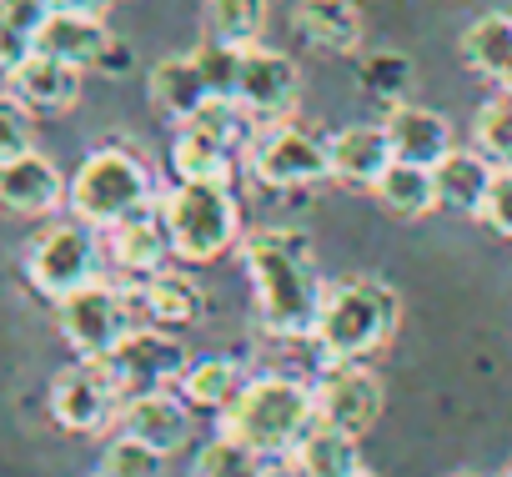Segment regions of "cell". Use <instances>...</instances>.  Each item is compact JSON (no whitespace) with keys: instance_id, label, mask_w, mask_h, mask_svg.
Returning <instances> with one entry per match:
<instances>
[{"instance_id":"1","label":"cell","mask_w":512,"mask_h":477,"mask_svg":"<svg viewBox=\"0 0 512 477\" xmlns=\"http://www.w3.org/2000/svg\"><path fill=\"white\" fill-rule=\"evenodd\" d=\"M241 267L256 287V317L272 337H312L327 287L312 262L307 231L292 226H262L241 236Z\"/></svg>"},{"instance_id":"2","label":"cell","mask_w":512,"mask_h":477,"mask_svg":"<svg viewBox=\"0 0 512 477\" xmlns=\"http://www.w3.org/2000/svg\"><path fill=\"white\" fill-rule=\"evenodd\" d=\"M312 422H317V392L282 372L246 377L236 402L221 407V432L256 447L262 457H292Z\"/></svg>"},{"instance_id":"3","label":"cell","mask_w":512,"mask_h":477,"mask_svg":"<svg viewBox=\"0 0 512 477\" xmlns=\"http://www.w3.org/2000/svg\"><path fill=\"white\" fill-rule=\"evenodd\" d=\"M397 317H402V302L387 282L342 277L337 287H327L312 342L322 362H367L372 352L387 347V337L397 332Z\"/></svg>"},{"instance_id":"4","label":"cell","mask_w":512,"mask_h":477,"mask_svg":"<svg viewBox=\"0 0 512 477\" xmlns=\"http://www.w3.org/2000/svg\"><path fill=\"white\" fill-rule=\"evenodd\" d=\"M161 216L171 231V252L191 267L221 262L241 236V206L221 181H176L161 196Z\"/></svg>"},{"instance_id":"5","label":"cell","mask_w":512,"mask_h":477,"mask_svg":"<svg viewBox=\"0 0 512 477\" xmlns=\"http://www.w3.org/2000/svg\"><path fill=\"white\" fill-rule=\"evenodd\" d=\"M66 201H71L76 221L106 231V226H116V221H126V216L151 206V171H146V161L136 151L101 146V151H91L81 161Z\"/></svg>"},{"instance_id":"6","label":"cell","mask_w":512,"mask_h":477,"mask_svg":"<svg viewBox=\"0 0 512 477\" xmlns=\"http://www.w3.org/2000/svg\"><path fill=\"white\" fill-rule=\"evenodd\" d=\"M246 171L272 191H297L332 176V156H327V141H317L312 131L292 121H267L246 141Z\"/></svg>"},{"instance_id":"7","label":"cell","mask_w":512,"mask_h":477,"mask_svg":"<svg viewBox=\"0 0 512 477\" xmlns=\"http://www.w3.org/2000/svg\"><path fill=\"white\" fill-rule=\"evenodd\" d=\"M26 282L46 297L61 302L76 287L96 282V236L86 221H56L26 247Z\"/></svg>"},{"instance_id":"8","label":"cell","mask_w":512,"mask_h":477,"mask_svg":"<svg viewBox=\"0 0 512 477\" xmlns=\"http://www.w3.org/2000/svg\"><path fill=\"white\" fill-rule=\"evenodd\" d=\"M136 302L106 282H86L76 287L71 297L56 302V322H61V337L76 347V357H111L116 342L136 327Z\"/></svg>"},{"instance_id":"9","label":"cell","mask_w":512,"mask_h":477,"mask_svg":"<svg viewBox=\"0 0 512 477\" xmlns=\"http://www.w3.org/2000/svg\"><path fill=\"white\" fill-rule=\"evenodd\" d=\"M121 387L111 377V367L101 357H81L76 367H66L51 382V417L66 432H101L116 412H121Z\"/></svg>"},{"instance_id":"10","label":"cell","mask_w":512,"mask_h":477,"mask_svg":"<svg viewBox=\"0 0 512 477\" xmlns=\"http://www.w3.org/2000/svg\"><path fill=\"white\" fill-rule=\"evenodd\" d=\"M101 362L111 367L121 397H136V392H156V387L176 382V377L186 372L191 357H186L181 337L156 332V322H151V327H131V332L116 342V352L101 357Z\"/></svg>"},{"instance_id":"11","label":"cell","mask_w":512,"mask_h":477,"mask_svg":"<svg viewBox=\"0 0 512 477\" xmlns=\"http://www.w3.org/2000/svg\"><path fill=\"white\" fill-rule=\"evenodd\" d=\"M312 392H317V422L342 427L352 437H362L382 417V377L367 362H322V382Z\"/></svg>"},{"instance_id":"12","label":"cell","mask_w":512,"mask_h":477,"mask_svg":"<svg viewBox=\"0 0 512 477\" xmlns=\"http://www.w3.org/2000/svg\"><path fill=\"white\" fill-rule=\"evenodd\" d=\"M297 91H302V71L292 56L267 51L262 41L241 51V81H236V101L256 116V121H287L297 111Z\"/></svg>"},{"instance_id":"13","label":"cell","mask_w":512,"mask_h":477,"mask_svg":"<svg viewBox=\"0 0 512 477\" xmlns=\"http://www.w3.org/2000/svg\"><path fill=\"white\" fill-rule=\"evenodd\" d=\"M66 191H71L66 176L41 151H21L11 161H0V211H11V216H51L66 201Z\"/></svg>"},{"instance_id":"14","label":"cell","mask_w":512,"mask_h":477,"mask_svg":"<svg viewBox=\"0 0 512 477\" xmlns=\"http://www.w3.org/2000/svg\"><path fill=\"white\" fill-rule=\"evenodd\" d=\"M121 432H131V437H141V442H151L156 452H181L186 442H191V402L176 392H166V387H156V392H136V397H126L121 402Z\"/></svg>"},{"instance_id":"15","label":"cell","mask_w":512,"mask_h":477,"mask_svg":"<svg viewBox=\"0 0 512 477\" xmlns=\"http://www.w3.org/2000/svg\"><path fill=\"white\" fill-rule=\"evenodd\" d=\"M11 76V91L31 106V111H46V116H61L81 101V66L61 61V56H46V51H31Z\"/></svg>"},{"instance_id":"16","label":"cell","mask_w":512,"mask_h":477,"mask_svg":"<svg viewBox=\"0 0 512 477\" xmlns=\"http://www.w3.org/2000/svg\"><path fill=\"white\" fill-rule=\"evenodd\" d=\"M387 141H392V156L397 161H417V166H437L447 151H452V126L442 111L432 106H387Z\"/></svg>"},{"instance_id":"17","label":"cell","mask_w":512,"mask_h":477,"mask_svg":"<svg viewBox=\"0 0 512 477\" xmlns=\"http://www.w3.org/2000/svg\"><path fill=\"white\" fill-rule=\"evenodd\" d=\"M327 156H332V181L357 186V191H372L377 176L392 166L387 126H342V131L327 141Z\"/></svg>"},{"instance_id":"18","label":"cell","mask_w":512,"mask_h":477,"mask_svg":"<svg viewBox=\"0 0 512 477\" xmlns=\"http://www.w3.org/2000/svg\"><path fill=\"white\" fill-rule=\"evenodd\" d=\"M106 236H111L116 267H126L131 277H151V272L166 267V257H176V252H171L166 216L151 211V206L136 211V216H126V221H116V226H106Z\"/></svg>"},{"instance_id":"19","label":"cell","mask_w":512,"mask_h":477,"mask_svg":"<svg viewBox=\"0 0 512 477\" xmlns=\"http://www.w3.org/2000/svg\"><path fill=\"white\" fill-rule=\"evenodd\" d=\"M292 26L307 46L327 56H352L362 46V11L357 0H297Z\"/></svg>"},{"instance_id":"20","label":"cell","mask_w":512,"mask_h":477,"mask_svg":"<svg viewBox=\"0 0 512 477\" xmlns=\"http://www.w3.org/2000/svg\"><path fill=\"white\" fill-rule=\"evenodd\" d=\"M432 176H437V206L462 211V216H482V201H487V191H492L497 161H487L477 146H472V151H457V146H452V151L432 166Z\"/></svg>"},{"instance_id":"21","label":"cell","mask_w":512,"mask_h":477,"mask_svg":"<svg viewBox=\"0 0 512 477\" xmlns=\"http://www.w3.org/2000/svg\"><path fill=\"white\" fill-rule=\"evenodd\" d=\"M146 91H151V106H156L166 121H176V126H186V121L211 101V86H206L196 56H166V61H156Z\"/></svg>"},{"instance_id":"22","label":"cell","mask_w":512,"mask_h":477,"mask_svg":"<svg viewBox=\"0 0 512 477\" xmlns=\"http://www.w3.org/2000/svg\"><path fill=\"white\" fill-rule=\"evenodd\" d=\"M106 46H111V31L101 26V16H76V11H51V21L41 26V41H36V51L61 56L81 71H96Z\"/></svg>"},{"instance_id":"23","label":"cell","mask_w":512,"mask_h":477,"mask_svg":"<svg viewBox=\"0 0 512 477\" xmlns=\"http://www.w3.org/2000/svg\"><path fill=\"white\" fill-rule=\"evenodd\" d=\"M457 51H462V66L477 71L482 81L512 86V16H497V11L492 16H477L462 31Z\"/></svg>"},{"instance_id":"24","label":"cell","mask_w":512,"mask_h":477,"mask_svg":"<svg viewBox=\"0 0 512 477\" xmlns=\"http://www.w3.org/2000/svg\"><path fill=\"white\" fill-rule=\"evenodd\" d=\"M231 166H236V146H226L221 136L201 131V126H181L171 141V171L176 181H221L231 186Z\"/></svg>"},{"instance_id":"25","label":"cell","mask_w":512,"mask_h":477,"mask_svg":"<svg viewBox=\"0 0 512 477\" xmlns=\"http://www.w3.org/2000/svg\"><path fill=\"white\" fill-rule=\"evenodd\" d=\"M131 302H136V307L146 312V322H156V327H191V322H201V312H206L201 292H196L186 277H176V272H151V277H141V287H136Z\"/></svg>"},{"instance_id":"26","label":"cell","mask_w":512,"mask_h":477,"mask_svg":"<svg viewBox=\"0 0 512 477\" xmlns=\"http://www.w3.org/2000/svg\"><path fill=\"white\" fill-rule=\"evenodd\" d=\"M372 196L382 201V211H392L402 221H417V216H427L437 206V176H432V166H417V161H397L392 156V166L377 176Z\"/></svg>"},{"instance_id":"27","label":"cell","mask_w":512,"mask_h":477,"mask_svg":"<svg viewBox=\"0 0 512 477\" xmlns=\"http://www.w3.org/2000/svg\"><path fill=\"white\" fill-rule=\"evenodd\" d=\"M292 462L302 467V477H347L362 467V452H357V437L342 432V427H327V422H312L307 437L297 442Z\"/></svg>"},{"instance_id":"28","label":"cell","mask_w":512,"mask_h":477,"mask_svg":"<svg viewBox=\"0 0 512 477\" xmlns=\"http://www.w3.org/2000/svg\"><path fill=\"white\" fill-rule=\"evenodd\" d=\"M51 11L56 0H0V71H16L36 51Z\"/></svg>"},{"instance_id":"29","label":"cell","mask_w":512,"mask_h":477,"mask_svg":"<svg viewBox=\"0 0 512 477\" xmlns=\"http://www.w3.org/2000/svg\"><path fill=\"white\" fill-rule=\"evenodd\" d=\"M241 387H246V377H241V367L226 362V357H196V362H186V372L176 377V392H181L191 407H206V412L231 407Z\"/></svg>"},{"instance_id":"30","label":"cell","mask_w":512,"mask_h":477,"mask_svg":"<svg viewBox=\"0 0 512 477\" xmlns=\"http://www.w3.org/2000/svg\"><path fill=\"white\" fill-rule=\"evenodd\" d=\"M206 41L221 46H256L267 31V0H206Z\"/></svg>"},{"instance_id":"31","label":"cell","mask_w":512,"mask_h":477,"mask_svg":"<svg viewBox=\"0 0 512 477\" xmlns=\"http://www.w3.org/2000/svg\"><path fill=\"white\" fill-rule=\"evenodd\" d=\"M191 477H267V457L221 432L216 442H206L196 452V472Z\"/></svg>"},{"instance_id":"32","label":"cell","mask_w":512,"mask_h":477,"mask_svg":"<svg viewBox=\"0 0 512 477\" xmlns=\"http://www.w3.org/2000/svg\"><path fill=\"white\" fill-rule=\"evenodd\" d=\"M472 136H477V151L497 166H512V86H502L472 121Z\"/></svg>"},{"instance_id":"33","label":"cell","mask_w":512,"mask_h":477,"mask_svg":"<svg viewBox=\"0 0 512 477\" xmlns=\"http://www.w3.org/2000/svg\"><path fill=\"white\" fill-rule=\"evenodd\" d=\"M357 81H362V91H367V96H377V101L397 106V101H402V91L412 86V61H407L402 51H372V56H362Z\"/></svg>"},{"instance_id":"34","label":"cell","mask_w":512,"mask_h":477,"mask_svg":"<svg viewBox=\"0 0 512 477\" xmlns=\"http://www.w3.org/2000/svg\"><path fill=\"white\" fill-rule=\"evenodd\" d=\"M101 472H106V477H161V472H166V452H156L151 442L121 432V437L101 452Z\"/></svg>"},{"instance_id":"35","label":"cell","mask_w":512,"mask_h":477,"mask_svg":"<svg viewBox=\"0 0 512 477\" xmlns=\"http://www.w3.org/2000/svg\"><path fill=\"white\" fill-rule=\"evenodd\" d=\"M241 51L246 46H221V41H201L191 56L211 86V96H236V81H241Z\"/></svg>"},{"instance_id":"36","label":"cell","mask_w":512,"mask_h":477,"mask_svg":"<svg viewBox=\"0 0 512 477\" xmlns=\"http://www.w3.org/2000/svg\"><path fill=\"white\" fill-rule=\"evenodd\" d=\"M36 111L11 91V96H0V161H11L21 151H36Z\"/></svg>"},{"instance_id":"37","label":"cell","mask_w":512,"mask_h":477,"mask_svg":"<svg viewBox=\"0 0 512 477\" xmlns=\"http://www.w3.org/2000/svg\"><path fill=\"white\" fill-rule=\"evenodd\" d=\"M482 221H487L497 236H507V242H512V166H497L492 191H487V201H482Z\"/></svg>"},{"instance_id":"38","label":"cell","mask_w":512,"mask_h":477,"mask_svg":"<svg viewBox=\"0 0 512 477\" xmlns=\"http://www.w3.org/2000/svg\"><path fill=\"white\" fill-rule=\"evenodd\" d=\"M131 61H136V56H131V46H126V41H111V46H106V56L96 61V71H106V76H126V71H131Z\"/></svg>"},{"instance_id":"39","label":"cell","mask_w":512,"mask_h":477,"mask_svg":"<svg viewBox=\"0 0 512 477\" xmlns=\"http://www.w3.org/2000/svg\"><path fill=\"white\" fill-rule=\"evenodd\" d=\"M56 11H76V16H106L111 0H56Z\"/></svg>"},{"instance_id":"40","label":"cell","mask_w":512,"mask_h":477,"mask_svg":"<svg viewBox=\"0 0 512 477\" xmlns=\"http://www.w3.org/2000/svg\"><path fill=\"white\" fill-rule=\"evenodd\" d=\"M347 477H372V472H367V467H357V472H347Z\"/></svg>"},{"instance_id":"41","label":"cell","mask_w":512,"mask_h":477,"mask_svg":"<svg viewBox=\"0 0 512 477\" xmlns=\"http://www.w3.org/2000/svg\"><path fill=\"white\" fill-rule=\"evenodd\" d=\"M502 477H512V462H507V472H502Z\"/></svg>"},{"instance_id":"42","label":"cell","mask_w":512,"mask_h":477,"mask_svg":"<svg viewBox=\"0 0 512 477\" xmlns=\"http://www.w3.org/2000/svg\"><path fill=\"white\" fill-rule=\"evenodd\" d=\"M91 477H106V472H91Z\"/></svg>"}]
</instances>
